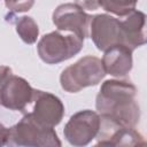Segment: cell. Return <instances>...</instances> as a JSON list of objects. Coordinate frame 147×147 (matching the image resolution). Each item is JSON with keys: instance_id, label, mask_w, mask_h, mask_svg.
I'll list each match as a JSON object with an SVG mask.
<instances>
[{"instance_id": "cell-6", "label": "cell", "mask_w": 147, "mask_h": 147, "mask_svg": "<svg viewBox=\"0 0 147 147\" xmlns=\"http://www.w3.org/2000/svg\"><path fill=\"white\" fill-rule=\"evenodd\" d=\"M34 88L22 77L9 75L0 84V106L10 109L24 111L32 102Z\"/></svg>"}, {"instance_id": "cell-7", "label": "cell", "mask_w": 147, "mask_h": 147, "mask_svg": "<svg viewBox=\"0 0 147 147\" xmlns=\"http://www.w3.org/2000/svg\"><path fill=\"white\" fill-rule=\"evenodd\" d=\"M53 23L60 31H70L85 39L90 34V23L92 16L86 14L76 3H63L53 11Z\"/></svg>"}, {"instance_id": "cell-14", "label": "cell", "mask_w": 147, "mask_h": 147, "mask_svg": "<svg viewBox=\"0 0 147 147\" xmlns=\"http://www.w3.org/2000/svg\"><path fill=\"white\" fill-rule=\"evenodd\" d=\"M137 2L138 0H99V6L117 16H126L136 9Z\"/></svg>"}, {"instance_id": "cell-5", "label": "cell", "mask_w": 147, "mask_h": 147, "mask_svg": "<svg viewBox=\"0 0 147 147\" xmlns=\"http://www.w3.org/2000/svg\"><path fill=\"white\" fill-rule=\"evenodd\" d=\"M100 122V115L98 113L90 109L80 110L74 114L64 125V138L72 146H86L96 138Z\"/></svg>"}, {"instance_id": "cell-3", "label": "cell", "mask_w": 147, "mask_h": 147, "mask_svg": "<svg viewBox=\"0 0 147 147\" xmlns=\"http://www.w3.org/2000/svg\"><path fill=\"white\" fill-rule=\"evenodd\" d=\"M106 75L101 60L86 55L62 71L60 83L64 91L77 93L85 87L98 85Z\"/></svg>"}, {"instance_id": "cell-4", "label": "cell", "mask_w": 147, "mask_h": 147, "mask_svg": "<svg viewBox=\"0 0 147 147\" xmlns=\"http://www.w3.org/2000/svg\"><path fill=\"white\" fill-rule=\"evenodd\" d=\"M84 39L76 34H63L60 31L49 32L40 38L37 45L38 55L47 64L67 61L83 48Z\"/></svg>"}, {"instance_id": "cell-15", "label": "cell", "mask_w": 147, "mask_h": 147, "mask_svg": "<svg viewBox=\"0 0 147 147\" xmlns=\"http://www.w3.org/2000/svg\"><path fill=\"white\" fill-rule=\"evenodd\" d=\"M5 5L13 13H24L32 8L34 0H5Z\"/></svg>"}, {"instance_id": "cell-17", "label": "cell", "mask_w": 147, "mask_h": 147, "mask_svg": "<svg viewBox=\"0 0 147 147\" xmlns=\"http://www.w3.org/2000/svg\"><path fill=\"white\" fill-rule=\"evenodd\" d=\"M8 134H9V129H7L3 124L0 123V147L7 145Z\"/></svg>"}, {"instance_id": "cell-9", "label": "cell", "mask_w": 147, "mask_h": 147, "mask_svg": "<svg viewBox=\"0 0 147 147\" xmlns=\"http://www.w3.org/2000/svg\"><path fill=\"white\" fill-rule=\"evenodd\" d=\"M100 129L98 132V145L101 146H145L144 137L134 130L118 125L106 118L100 117Z\"/></svg>"}, {"instance_id": "cell-1", "label": "cell", "mask_w": 147, "mask_h": 147, "mask_svg": "<svg viewBox=\"0 0 147 147\" xmlns=\"http://www.w3.org/2000/svg\"><path fill=\"white\" fill-rule=\"evenodd\" d=\"M95 108L101 118L122 126L136 127L140 119L137 87L129 80H106L96 95Z\"/></svg>"}, {"instance_id": "cell-11", "label": "cell", "mask_w": 147, "mask_h": 147, "mask_svg": "<svg viewBox=\"0 0 147 147\" xmlns=\"http://www.w3.org/2000/svg\"><path fill=\"white\" fill-rule=\"evenodd\" d=\"M132 52L121 44L106 49L101 60L106 74L118 78L126 76L132 69Z\"/></svg>"}, {"instance_id": "cell-18", "label": "cell", "mask_w": 147, "mask_h": 147, "mask_svg": "<svg viewBox=\"0 0 147 147\" xmlns=\"http://www.w3.org/2000/svg\"><path fill=\"white\" fill-rule=\"evenodd\" d=\"M11 74V69L7 65H0V84L3 82L5 78H7Z\"/></svg>"}, {"instance_id": "cell-2", "label": "cell", "mask_w": 147, "mask_h": 147, "mask_svg": "<svg viewBox=\"0 0 147 147\" xmlns=\"http://www.w3.org/2000/svg\"><path fill=\"white\" fill-rule=\"evenodd\" d=\"M7 145L25 147H60L62 144L54 127L40 124L30 115V113H28L17 124L9 127Z\"/></svg>"}, {"instance_id": "cell-8", "label": "cell", "mask_w": 147, "mask_h": 147, "mask_svg": "<svg viewBox=\"0 0 147 147\" xmlns=\"http://www.w3.org/2000/svg\"><path fill=\"white\" fill-rule=\"evenodd\" d=\"M90 37L99 51L123 45V32L121 21L108 14H98L92 16L90 23Z\"/></svg>"}, {"instance_id": "cell-16", "label": "cell", "mask_w": 147, "mask_h": 147, "mask_svg": "<svg viewBox=\"0 0 147 147\" xmlns=\"http://www.w3.org/2000/svg\"><path fill=\"white\" fill-rule=\"evenodd\" d=\"M74 1L83 9H87V10H95L100 7L99 0H74Z\"/></svg>"}, {"instance_id": "cell-12", "label": "cell", "mask_w": 147, "mask_h": 147, "mask_svg": "<svg viewBox=\"0 0 147 147\" xmlns=\"http://www.w3.org/2000/svg\"><path fill=\"white\" fill-rule=\"evenodd\" d=\"M146 15L140 10H132L124 20L121 21L123 32V45L129 47L131 51L146 44L145 33Z\"/></svg>"}, {"instance_id": "cell-13", "label": "cell", "mask_w": 147, "mask_h": 147, "mask_svg": "<svg viewBox=\"0 0 147 147\" xmlns=\"http://www.w3.org/2000/svg\"><path fill=\"white\" fill-rule=\"evenodd\" d=\"M16 32L25 44H34L39 36V28L36 21L30 16L18 17L16 21Z\"/></svg>"}, {"instance_id": "cell-10", "label": "cell", "mask_w": 147, "mask_h": 147, "mask_svg": "<svg viewBox=\"0 0 147 147\" xmlns=\"http://www.w3.org/2000/svg\"><path fill=\"white\" fill-rule=\"evenodd\" d=\"M33 108L30 115L40 124L55 127L63 118L64 106L62 101L49 92L34 90Z\"/></svg>"}]
</instances>
